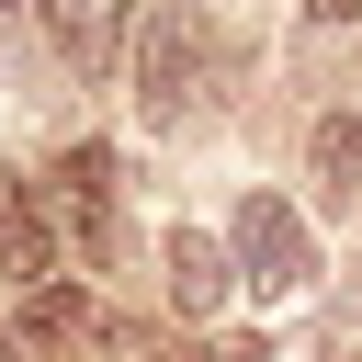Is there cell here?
Instances as JSON below:
<instances>
[{"label": "cell", "mask_w": 362, "mask_h": 362, "mask_svg": "<svg viewBox=\"0 0 362 362\" xmlns=\"http://www.w3.org/2000/svg\"><path fill=\"white\" fill-rule=\"evenodd\" d=\"M23 339L68 351V339H90V305H79V294H57V283H45V294H23Z\"/></svg>", "instance_id": "8"}, {"label": "cell", "mask_w": 362, "mask_h": 362, "mask_svg": "<svg viewBox=\"0 0 362 362\" xmlns=\"http://www.w3.org/2000/svg\"><path fill=\"white\" fill-rule=\"evenodd\" d=\"M0 283L45 294V215H34V181L0 170Z\"/></svg>", "instance_id": "5"}, {"label": "cell", "mask_w": 362, "mask_h": 362, "mask_svg": "<svg viewBox=\"0 0 362 362\" xmlns=\"http://www.w3.org/2000/svg\"><path fill=\"white\" fill-rule=\"evenodd\" d=\"M57 204L102 238V215H113V147H68V158H57Z\"/></svg>", "instance_id": "7"}, {"label": "cell", "mask_w": 362, "mask_h": 362, "mask_svg": "<svg viewBox=\"0 0 362 362\" xmlns=\"http://www.w3.org/2000/svg\"><path fill=\"white\" fill-rule=\"evenodd\" d=\"M124 11H136V0H45V34H57V57H68V68H90V79H102V68L124 57Z\"/></svg>", "instance_id": "3"}, {"label": "cell", "mask_w": 362, "mask_h": 362, "mask_svg": "<svg viewBox=\"0 0 362 362\" xmlns=\"http://www.w3.org/2000/svg\"><path fill=\"white\" fill-rule=\"evenodd\" d=\"M305 170H317V204H362V113H328L305 136Z\"/></svg>", "instance_id": "6"}, {"label": "cell", "mask_w": 362, "mask_h": 362, "mask_svg": "<svg viewBox=\"0 0 362 362\" xmlns=\"http://www.w3.org/2000/svg\"><path fill=\"white\" fill-rule=\"evenodd\" d=\"M226 283H238V260H226L215 238L170 226V305H181V317H215V305H226Z\"/></svg>", "instance_id": "4"}, {"label": "cell", "mask_w": 362, "mask_h": 362, "mask_svg": "<svg viewBox=\"0 0 362 362\" xmlns=\"http://www.w3.org/2000/svg\"><path fill=\"white\" fill-rule=\"evenodd\" d=\"M204 90H215V23L192 0H158L147 34H136V113L147 124H181Z\"/></svg>", "instance_id": "1"}, {"label": "cell", "mask_w": 362, "mask_h": 362, "mask_svg": "<svg viewBox=\"0 0 362 362\" xmlns=\"http://www.w3.org/2000/svg\"><path fill=\"white\" fill-rule=\"evenodd\" d=\"M192 362H272L260 339H215V351H192Z\"/></svg>", "instance_id": "9"}, {"label": "cell", "mask_w": 362, "mask_h": 362, "mask_svg": "<svg viewBox=\"0 0 362 362\" xmlns=\"http://www.w3.org/2000/svg\"><path fill=\"white\" fill-rule=\"evenodd\" d=\"M238 283H249L260 305H294V294L317 283V238H305L294 204H272V192L238 204Z\"/></svg>", "instance_id": "2"}, {"label": "cell", "mask_w": 362, "mask_h": 362, "mask_svg": "<svg viewBox=\"0 0 362 362\" xmlns=\"http://www.w3.org/2000/svg\"><path fill=\"white\" fill-rule=\"evenodd\" d=\"M305 11H317V23H362V0H305Z\"/></svg>", "instance_id": "10"}]
</instances>
